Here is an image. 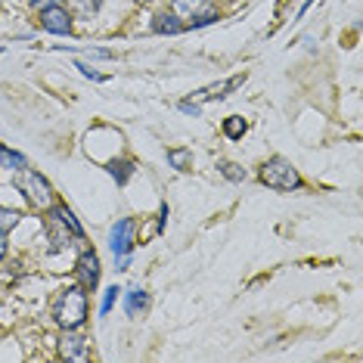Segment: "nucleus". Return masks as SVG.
I'll use <instances>...</instances> for the list:
<instances>
[{
    "label": "nucleus",
    "mask_w": 363,
    "mask_h": 363,
    "mask_svg": "<svg viewBox=\"0 0 363 363\" xmlns=\"http://www.w3.org/2000/svg\"><path fill=\"white\" fill-rule=\"evenodd\" d=\"M109 252L112 258H128V255H134V245H137V220L134 218H118L115 224L109 227Z\"/></svg>",
    "instance_id": "4"
},
{
    "label": "nucleus",
    "mask_w": 363,
    "mask_h": 363,
    "mask_svg": "<svg viewBox=\"0 0 363 363\" xmlns=\"http://www.w3.org/2000/svg\"><path fill=\"white\" fill-rule=\"evenodd\" d=\"M211 6H214V0H171V13L180 16V19H184V22L196 19V16H199V13L211 10Z\"/></svg>",
    "instance_id": "11"
},
{
    "label": "nucleus",
    "mask_w": 363,
    "mask_h": 363,
    "mask_svg": "<svg viewBox=\"0 0 363 363\" xmlns=\"http://www.w3.org/2000/svg\"><path fill=\"white\" fill-rule=\"evenodd\" d=\"M118 298H121V289H118V286L103 289V298H100V308H96V313H100V317H109L112 308L118 304Z\"/></svg>",
    "instance_id": "19"
},
{
    "label": "nucleus",
    "mask_w": 363,
    "mask_h": 363,
    "mask_svg": "<svg viewBox=\"0 0 363 363\" xmlns=\"http://www.w3.org/2000/svg\"><path fill=\"white\" fill-rule=\"evenodd\" d=\"M53 4H62V0H31L35 10H44V6H53Z\"/></svg>",
    "instance_id": "24"
},
{
    "label": "nucleus",
    "mask_w": 363,
    "mask_h": 363,
    "mask_svg": "<svg viewBox=\"0 0 363 363\" xmlns=\"http://www.w3.org/2000/svg\"><path fill=\"white\" fill-rule=\"evenodd\" d=\"M106 171H109V177L115 180V184L125 186L128 180L137 174V164L130 159H112V162H106Z\"/></svg>",
    "instance_id": "12"
},
{
    "label": "nucleus",
    "mask_w": 363,
    "mask_h": 363,
    "mask_svg": "<svg viewBox=\"0 0 363 363\" xmlns=\"http://www.w3.org/2000/svg\"><path fill=\"white\" fill-rule=\"evenodd\" d=\"M75 69H78V72H81V75H84V78H90V81H96V84H100V81H106V75H103V72L90 69V65H87V62H75Z\"/></svg>",
    "instance_id": "22"
},
{
    "label": "nucleus",
    "mask_w": 363,
    "mask_h": 363,
    "mask_svg": "<svg viewBox=\"0 0 363 363\" xmlns=\"http://www.w3.org/2000/svg\"><path fill=\"white\" fill-rule=\"evenodd\" d=\"M16 186H19V193L26 196V199L35 205V208H44V211H47V208H50V205L56 202L50 180L40 174V171H35V168L16 171Z\"/></svg>",
    "instance_id": "3"
},
{
    "label": "nucleus",
    "mask_w": 363,
    "mask_h": 363,
    "mask_svg": "<svg viewBox=\"0 0 363 363\" xmlns=\"http://www.w3.org/2000/svg\"><path fill=\"white\" fill-rule=\"evenodd\" d=\"M152 35H162V38H174V35H184L186 31V22L180 19V16L174 13H159V16H152Z\"/></svg>",
    "instance_id": "10"
},
{
    "label": "nucleus",
    "mask_w": 363,
    "mask_h": 363,
    "mask_svg": "<svg viewBox=\"0 0 363 363\" xmlns=\"http://www.w3.org/2000/svg\"><path fill=\"white\" fill-rule=\"evenodd\" d=\"M218 19H220V13L211 6V10H205V13L196 16V19H189V22H186V28H208V26H214Z\"/></svg>",
    "instance_id": "20"
},
{
    "label": "nucleus",
    "mask_w": 363,
    "mask_h": 363,
    "mask_svg": "<svg viewBox=\"0 0 363 363\" xmlns=\"http://www.w3.org/2000/svg\"><path fill=\"white\" fill-rule=\"evenodd\" d=\"M313 4H317V0H304V4H301V10H298V19H301V16H304V13H308V10H311V6H313Z\"/></svg>",
    "instance_id": "25"
},
{
    "label": "nucleus",
    "mask_w": 363,
    "mask_h": 363,
    "mask_svg": "<svg viewBox=\"0 0 363 363\" xmlns=\"http://www.w3.org/2000/svg\"><path fill=\"white\" fill-rule=\"evenodd\" d=\"M0 168L4 171H22V168H28V159L22 155L19 150H13V146H4L0 143Z\"/></svg>",
    "instance_id": "13"
},
{
    "label": "nucleus",
    "mask_w": 363,
    "mask_h": 363,
    "mask_svg": "<svg viewBox=\"0 0 363 363\" xmlns=\"http://www.w3.org/2000/svg\"><path fill=\"white\" fill-rule=\"evenodd\" d=\"M6 252H10V242H6V233H0V264H4Z\"/></svg>",
    "instance_id": "23"
},
{
    "label": "nucleus",
    "mask_w": 363,
    "mask_h": 363,
    "mask_svg": "<svg viewBox=\"0 0 363 363\" xmlns=\"http://www.w3.org/2000/svg\"><path fill=\"white\" fill-rule=\"evenodd\" d=\"M22 214L19 208H6V205H0V233H10V230H16L22 224Z\"/></svg>",
    "instance_id": "17"
},
{
    "label": "nucleus",
    "mask_w": 363,
    "mask_h": 363,
    "mask_svg": "<svg viewBox=\"0 0 363 363\" xmlns=\"http://www.w3.org/2000/svg\"><path fill=\"white\" fill-rule=\"evenodd\" d=\"M168 164H171L174 171H180V174H184V171L193 168V150H186V146L168 150Z\"/></svg>",
    "instance_id": "16"
},
{
    "label": "nucleus",
    "mask_w": 363,
    "mask_h": 363,
    "mask_svg": "<svg viewBox=\"0 0 363 363\" xmlns=\"http://www.w3.org/2000/svg\"><path fill=\"white\" fill-rule=\"evenodd\" d=\"M75 277H78V286L84 292H96L100 289V277H103V267H100V255L94 249H84L75 261Z\"/></svg>",
    "instance_id": "6"
},
{
    "label": "nucleus",
    "mask_w": 363,
    "mask_h": 363,
    "mask_svg": "<svg viewBox=\"0 0 363 363\" xmlns=\"http://www.w3.org/2000/svg\"><path fill=\"white\" fill-rule=\"evenodd\" d=\"M245 130H249V121H245L242 115H230V118H224V134L230 140H242Z\"/></svg>",
    "instance_id": "18"
},
{
    "label": "nucleus",
    "mask_w": 363,
    "mask_h": 363,
    "mask_svg": "<svg viewBox=\"0 0 363 363\" xmlns=\"http://www.w3.org/2000/svg\"><path fill=\"white\" fill-rule=\"evenodd\" d=\"M100 6H103V0H69V13L75 19H94L100 13Z\"/></svg>",
    "instance_id": "15"
},
{
    "label": "nucleus",
    "mask_w": 363,
    "mask_h": 363,
    "mask_svg": "<svg viewBox=\"0 0 363 363\" xmlns=\"http://www.w3.org/2000/svg\"><path fill=\"white\" fill-rule=\"evenodd\" d=\"M121 308H125V313L130 320L146 317V311H150V292H146L143 286L121 289Z\"/></svg>",
    "instance_id": "8"
},
{
    "label": "nucleus",
    "mask_w": 363,
    "mask_h": 363,
    "mask_svg": "<svg viewBox=\"0 0 363 363\" xmlns=\"http://www.w3.org/2000/svg\"><path fill=\"white\" fill-rule=\"evenodd\" d=\"M47 214L60 220V224H62L65 230H69V233L75 236V239H81V242H84V239H87V233H84V224H81V220H78V214L72 211L65 202H53L50 208H47Z\"/></svg>",
    "instance_id": "9"
},
{
    "label": "nucleus",
    "mask_w": 363,
    "mask_h": 363,
    "mask_svg": "<svg viewBox=\"0 0 363 363\" xmlns=\"http://www.w3.org/2000/svg\"><path fill=\"white\" fill-rule=\"evenodd\" d=\"M60 357L62 360H90V345L81 329H62L60 335Z\"/></svg>",
    "instance_id": "7"
},
{
    "label": "nucleus",
    "mask_w": 363,
    "mask_h": 363,
    "mask_svg": "<svg viewBox=\"0 0 363 363\" xmlns=\"http://www.w3.org/2000/svg\"><path fill=\"white\" fill-rule=\"evenodd\" d=\"M38 26L47 31V35H56V38H65L75 31V16L69 13V6L62 4H53V6H44L38 10Z\"/></svg>",
    "instance_id": "5"
},
{
    "label": "nucleus",
    "mask_w": 363,
    "mask_h": 363,
    "mask_svg": "<svg viewBox=\"0 0 363 363\" xmlns=\"http://www.w3.org/2000/svg\"><path fill=\"white\" fill-rule=\"evenodd\" d=\"M184 115H189V118H199L202 115V103H196V100H180V106H177Z\"/></svg>",
    "instance_id": "21"
},
{
    "label": "nucleus",
    "mask_w": 363,
    "mask_h": 363,
    "mask_svg": "<svg viewBox=\"0 0 363 363\" xmlns=\"http://www.w3.org/2000/svg\"><path fill=\"white\" fill-rule=\"evenodd\" d=\"M214 168H218V174L224 177V180H230V184H242V180L249 177V171H245L242 164H239V162H230V159H218V164H214Z\"/></svg>",
    "instance_id": "14"
},
{
    "label": "nucleus",
    "mask_w": 363,
    "mask_h": 363,
    "mask_svg": "<svg viewBox=\"0 0 363 363\" xmlns=\"http://www.w3.org/2000/svg\"><path fill=\"white\" fill-rule=\"evenodd\" d=\"M90 317V298L81 286H69L56 295L53 301V320L60 329H81Z\"/></svg>",
    "instance_id": "1"
},
{
    "label": "nucleus",
    "mask_w": 363,
    "mask_h": 363,
    "mask_svg": "<svg viewBox=\"0 0 363 363\" xmlns=\"http://www.w3.org/2000/svg\"><path fill=\"white\" fill-rule=\"evenodd\" d=\"M258 180L267 189H277V193H292V189H301V174L289 159L283 155H270V159L261 162L258 168Z\"/></svg>",
    "instance_id": "2"
},
{
    "label": "nucleus",
    "mask_w": 363,
    "mask_h": 363,
    "mask_svg": "<svg viewBox=\"0 0 363 363\" xmlns=\"http://www.w3.org/2000/svg\"><path fill=\"white\" fill-rule=\"evenodd\" d=\"M134 4H140V6H150V4H155V0H134Z\"/></svg>",
    "instance_id": "26"
}]
</instances>
